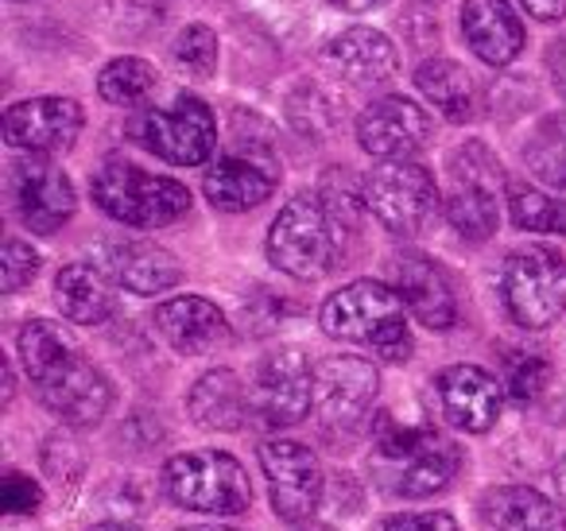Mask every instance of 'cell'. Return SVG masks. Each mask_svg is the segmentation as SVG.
I'll return each instance as SVG.
<instances>
[{"label":"cell","mask_w":566,"mask_h":531,"mask_svg":"<svg viewBox=\"0 0 566 531\" xmlns=\"http://www.w3.org/2000/svg\"><path fill=\"white\" fill-rule=\"evenodd\" d=\"M20 361L35 396L66 427H94L109 415L113 384L82 353L74 334L51 319H32L20 330Z\"/></svg>","instance_id":"cell-1"},{"label":"cell","mask_w":566,"mask_h":531,"mask_svg":"<svg viewBox=\"0 0 566 531\" xmlns=\"http://www.w3.org/2000/svg\"><path fill=\"white\" fill-rule=\"evenodd\" d=\"M373 481L388 497L423 500L442 492L462 469V450L454 438L423 423H396L392 415H380L373 423Z\"/></svg>","instance_id":"cell-2"},{"label":"cell","mask_w":566,"mask_h":531,"mask_svg":"<svg viewBox=\"0 0 566 531\" xmlns=\"http://www.w3.org/2000/svg\"><path fill=\"white\" fill-rule=\"evenodd\" d=\"M326 337L338 342L369 345L385 361H408L411 357V334L403 319V299L396 288L380 280H354L338 288L318 311Z\"/></svg>","instance_id":"cell-3"},{"label":"cell","mask_w":566,"mask_h":531,"mask_svg":"<svg viewBox=\"0 0 566 531\" xmlns=\"http://www.w3.org/2000/svg\"><path fill=\"white\" fill-rule=\"evenodd\" d=\"M346 257V237L318 195H295L268 229V260L292 280H323Z\"/></svg>","instance_id":"cell-4"},{"label":"cell","mask_w":566,"mask_h":531,"mask_svg":"<svg viewBox=\"0 0 566 531\" xmlns=\"http://www.w3.org/2000/svg\"><path fill=\"white\" fill-rule=\"evenodd\" d=\"M97 210H105L113 221L133 229H164L190 214V190L179 179L151 175L125 159H113L90 179Z\"/></svg>","instance_id":"cell-5"},{"label":"cell","mask_w":566,"mask_h":531,"mask_svg":"<svg viewBox=\"0 0 566 531\" xmlns=\"http://www.w3.org/2000/svg\"><path fill=\"white\" fill-rule=\"evenodd\" d=\"M164 492L171 504L206 516H241L252 508V481L226 450L175 454L164 466Z\"/></svg>","instance_id":"cell-6"},{"label":"cell","mask_w":566,"mask_h":531,"mask_svg":"<svg viewBox=\"0 0 566 531\" xmlns=\"http://www.w3.org/2000/svg\"><path fill=\"white\" fill-rule=\"evenodd\" d=\"M501 299L516 326H555L566 311V257L547 244H527L512 252L501 275Z\"/></svg>","instance_id":"cell-7"},{"label":"cell","mask_w":566,"mask_h":531,"mask_svg":"<svg viewBox=\"0 0 566 531\" xmlns=\"http://www.w3.org/2000/svg\"><path fill=\"white\" fill-rule=\"evenodd\" d=\"M365 202L369 214L392 237H419L442 210L439 183L427 167L411 159H385L365 175Z\"/></svg>","instance_id":"cell-8"},{"label":"cell","mask_w":566,"mask_h":531,"mask_svg":"<svg viewBox=\"0 0 566 531\" xmlns=\"http://www.w3.org/2000/svg\"><path fill=\"white\" fill-rule=\"evenodd\" d=\"M504 187V167L481 140H470L450 156V195L442 202L447 221L465 241H489L501 226L496 195Z\"/></svg>","instance_id":"cell-9"},{"label":"cell","mask_w":566,"mask_h":531,"mask_svg":"<svg viewBox=\"0 0 566 531\" xmlns=\"http://www.w3.org/2000/svg\"><path fill=\"white\" fill-rule=\"evenodd\" d=\"M380 373L365 357H326L315 368V415L323 430L354 438L369 423Z\"/></svg>","instance_id":"cell-10"},{"label":"cell","mask_w":566,"mask_h":531,"mask_svg":"<svg viewBox=\"0 0 566 531\" xmlns=\"http://www.w3.org/2000/svg\"><path fill=\"white\" fill-rule=\"evenodd\" d=\"M140 140L171 167H198L218 152V121L195 94H179L167 110L144 113Z\"/></svg>","instance_id":"cell-11"},{"label":"cell","mask_w":566,"mask_h":531,"mask_svg":"<svg viewBox=\"0 0 566 531\" xmlns=\"http://www.w3.org/2000/svg\"><path fill=\"white\" fill-rule=\"evenodd\" d=\"M260 466H264L268 477L272 512L283 523H303L318 512L326 481L311 446L292 442V438H272V442L260 446Z\"/></svg>","instance_id":"cell-12"},{"label":"cell","mask_w":566,"mask_h":531,"mask_svg":"<svg viewBox=\"0 0 566 531\" xmlns=\"http://www.w3.org/2000/svg\"><path fill=\"white\" fill-rule=\"evenodd\" d=\"M9 198L17 218L40 237L59 233L74 218V206H78L71 175L51 164L48 156H24L12 164Z\"/></svg>","instance_id":"cell-13"},{"label":"cell","mask_w":566,"mask_h":531,"mask_svg":"<svg viewBox=\"0 0 566 531\" xmlns=\"http://www.w3.org/2000/svg\"><path fill=\"white\" fill-rule=\"evenodd\" d=\"M315 407V368L307 353L287 345L260 361L252 381V412L268 427H295Z\"/></svg>","instance_id":"cell-14"},{"label":"cell","mask_w":566,"mask_h":531,"mask_svg":"<svg viewBox=\"0 0 566 531\" xmlns=\"http://www.w3.org/2000/svg\"><path fill=\"white\" fill-rule=\"evenodd\" d=\"M82 133V105L74 97H32L4 110V144L24 156H55L74 148Z\"/></svg>","instance_id":"cell-15"},{"label":"cell","mask_w":566,"mask_h":531,"mask_svg":"<svg viewBox=\"0 0 566 531\" xmlns=\"http://www.w3.org/2000/svg\"><path fill=\"white\" fill-rule=\"evenodd\" d=\"M275 187H280V164L268 148H252V144L226 152L202 179L210 206L226 214L256 210L260 202L275 195Z\"/></svg>","instance_id":"cell-16"},{"label":"cell","mask_w":566,"mask_h":531,"mask_svg":"<svg viewBox=\"0 0 566 531\" xmlns=\"http://www.w3.org/2000/svg\"><path fill=\"white\" fill-rule=\"evenodd\" d=\"M431 140V117L411 97H377L357 117V144L377 159H408Z\"/></svg>","instance_id":"cell-17"},{"label":"cell","mask_w":566,"mask_h":531,"mask_svg":"<svg viewBox=\"0 0 566 531\" xmlns=\"http://www.w3.org/2000/svg\"><path fill=\"white\" fill-rule=\"evenodd\" d=\"M442 399V415L454 423L458 430L470 435H485L504 407V388L496 384L493 373H485L481 365H450L434 381Z\"/></svg>","instance_id":"cell-18"},{"label":"cell","mask_w":566,"mask_h":531,"mask_svg":"<svg viewBox=\"0 0 566 531\" xmlns=\"http://www.w3.org/2000/svg\"><path fill=\"white\" fill-rule=\"evenodd\" d=\"M392 280L403 306L423 322L427 330H450L458 322V299L450 275L423 252H403L392 260Z\"/></svg>","instance_id":"cell-19"},{"label":"cell","mask_w":566,"mask_h":531,"mask_svg":"<svg viewBox=\"0 0 566 531\" xmlns=\"http://www.w3.org/2000/svg\"><path fill=\"white\" fill-rule=\"evenodd\" d=\"M159 337L171 345L175 353H187V357H198V353H210L218 345L229 342V319L218 311V303L202 295H175L167 303L156 306L151 314Z\"/></svg>","instance_id":"cell-20"},{"label":"cell","mask_w":566,"mask_h":531,"mask_svg":"<svg viewBox=\"0 0 566 531\" xmlns=\"http://www.w3.org/2000/svg\"><path fill=\"white\" fill-rule=\"evenodd\" d=\"M323 55L331 71L349 86H380L400 66L396 43L385 32H373V28H349V32L334 35Z\"/></svg>","instance_id":"cell-21"},{"label":"cell","mask_w":566,"mask_h":531,"mask_svg":"<svg viewBox=\"0 0 566 531\" xmlns=\"http://www.w3.org/2000/svg\"><path fill=\"white\" fill-rule=\"evenodd\" d=\"M102 268L133 295H164L182 280V264L175 252L151 241H117L105 244Z\"/></svg>","instance_id":"cell-22"},{"label":"cell","mask_w":566,"mask_h":531,"mask_svg":"<svg viewBox=\"0 0 566 531\" xmlns=\"http://www.w3.org/2000/svg\"><path fill=\"white\" fill-rule=\"evenodd\" d=\"M462 35L470 51L489 66H509L524 51L527 32L509 0H465Z\"/></svg>","instance_id":"cell-23"},{"label":"cell","mask_w":566,"mask_h":531,"mask_svg":"<svg viewBox=\"0 0 566 531\" xmlns=\"http://www.w3.org/2000/svg\"><path fill=\"white\" fill-rule=\"evenodd\" d=\"M187 412L202 430H241L256 415L252 388H244L233 368H210L206 376H198L187 396Z\"/></svg>","instance_id":"cell-24"},{"label":"cell","mask_w":566,"mask_h":531,"mask_svg":"<svg viewBox=\"0 0 566 531\" xmlns=\"http://www.w3.org/2000/svg\"><path fill=\"white\" fill-rule=\"evenodd\" d=\"M481 520L496 531H566L563 508L532 485H501L481 497Z\"/></svg>","instance_id":"cell-25"},{"label":"cell","mask_w":566,"mask_h":531,"mask_svg":"<svg viewBox=\"0 0 566 531\" xmlns=\"http://www.w3.org/2000/svg\"><path fill=\"white\" fill-rule=\"evenodd\" d=\"M113 275L86 260H74L55 275V303L78 326H102L113 311H117V295H113Z\"/></svg>","instance_id":"cell-26"},{"label":"cell","mask_w":566,"mask_h":531,"mask_svg":"<svg viewBox=\"0 0 566 531\" xmlns=\"http://www.w3.org/2000/svg\"><path fill=\"white\" fill-rule=\"evenodd\" d=\"M416 86L454 125L478 117V86H473L470 71L454 59H427L416 71Z\"/></svg>","instance_id":"cell-27"},{"label":"cell","mask_w":566,"mask_h":531,"mask_svg":"<svg viewBox=\"0 0 566 531\" xmlns=\"http://www.w3.org/2000/svg\"><path fill=\"white\" fill-rule=\"evenodd\" d=\"M524 164L547 187L566 190V113L543 117L524 140Z\"/></svg>","instance_id":"cell-28"},{"label":"cell","mask_w":566,"mask_h":531,"mask_svg":"<svg viewBox=\"0 0 566 531\" xmlns=\"http://www.w3.org/2000/svg\"><path fill=\"white\" fill-rule=\"evenodd\" d=\"M159 86V74L144 59H113L109 66H102L97 74V94L117 110H136V105L151 102Z\"/></svg>","instance_id":"cell-29"},{"label":"cell","mask_w":566,"mask_h":531,"mask_svg":"<svg viewBox=\"0 0 566 531\" xmlns=\"http://www.w3.org/2000/svg\"><path fill=\"white\" fill-rule=\"evenodd\" d=\"M509 214L512 226L524 233H558L566 237V202L543 195L527 183H509Z\"/></svg>","instance_id":"cell-30"},{"label":"cell","mask_w":566,"mask_h":531,"mask_svg":"<svg viewBox=\"0 0 566 531\" xmlns=\"http://www.w3.org/2000/svg\"><path fill=\"white\" fill-rule=\"evenodd\" d=\"M551 384V361L539 353H512L504 365V388L516 404H532L547 392Z\"/></svg>","instance_id":"cell-31"},{"label":"cell","mask_w":566,"mask_h":531,"mask_svg":"<svg viewBox=\"0 0 566 531\" xmlns=\"http://www.w3.org/2000/svg\"><path fill=\"white\" fill-rule=\"evenodd\" d=\"M175 63L187 74H198V79H210L218 71V35L206 24H187L175 40Z\"/></svg>","instance_id":"cell-32"},{"label":"cell","mask_w":566,"mask_h":531,"mask_svg":"<svg viewBox=\"0 0 566 531\" xmlns=\"http://www.w3.org/2000/svg\"><path fill=\"white\" fill-rule=\"evenodd\" d=\"M35 275H40V252L28 241H20V237H9V241H4V257H0V291H4V295H17Z\"/></svg>","instance_id":"cell-33"},{"label":"cell","mask_w":566,"mask_h":531,"mask_svg":"<svg viewBox=\"0 0 566 531\" xmlns=\"http://www.w3.org/2000/svg\"><path fill=\"white\" fill-rule=\"evenodd\" d=\"M0 504H4V512L9 516H32L35 508L43 504V489L32 481V477L9 469L4 481H0Z\"/></svg>","instance_id":"cell-34"},{"label":"cell","mask_w":566,"mask_h":531,"mask_svg":"<svg viewBox=\"0 0 566 531\" xmlns=\"http://www.w3.org/2000/svg\"><path fill=\"white\" fill-rule=\"evenodd\" d=\"M373 531H462L450 512H400L385 516Z\"/></svg>","instance_id":"cell-35"},{"label":"cell","mask_w":566,"mask_h":531,"mask_svg":"<svg viewBox=\"0 0 566 531\" xmlns=\"http://www.w3.org/2000/svg\"><path fill=\"white\" fill-rule=\"evenodd\" d=\"M516 4L532 20H543V24H558V20H566V0H516Z\"/></svg>","instance_id":"cell-36"},{"label":"cell","mask_w":566,"mask_h":531,"mask_svg":"<svg viewBox=\"0 0 566 531\" xmlns=\"http://www.w3.org/2000/svg\"><path fill=\"white\" fill-rule=\"evenodd\" d=\"M547 66H551V79H555L558 94L566 97V40H558L547 48Z\"/></svg>","instance_id":"cell-37"},{"label":"cell","mask_w":566,"mask_h":531,"mask_svg":"<svg viewBox=\"0 0 566 531\" xmlns=\"http://www.w3.org/2000/svg\"><path fill=\"white\" fill-rule=\"evenodd\" d=\"M331 4L342 12H373V9H380V4H388V0H331Z\"/></svg>","instance_id":"cell-38"},{"label":"cell","mask_w":566,"mask_h":531,"mask_svg":"<svg viewBox=\"0 0 566 531\" xmlns=\"http://www.w3.org/2000/svg\"><path fill=\"white\" fill-rule=\"evenodd\" d=\"M90 531H144L136 523H125V520H105V523H94Z\"/></svg>","instance_id":"cell-39"},{"label":"cell","mask_w":566,"mask_h":531,"mask_svg":"<svg viewBox=\"0 0 566 531\" xmlns=\"http://www.w3.org/2000/svg\"><path fill=\"white\" fill-rule=\"evenodd\" d=\"M555 485H558V497H563V504H566V458L555 466Z\"/></svg>","instance_id":"cell-40"},{"label":"cell","mask_w":566,"mask_h":531,"mask_svg":"<svg viewBox=\"0 0 566 531\" xmlns=\"http://www.w3.org/2000/svg\"><path fill=\"white\" fill-rule=\"evenodd\" d=\"M187 531H229V528H187Z\"/></svg>","instance_id":"cell-41"}]
</instances>
